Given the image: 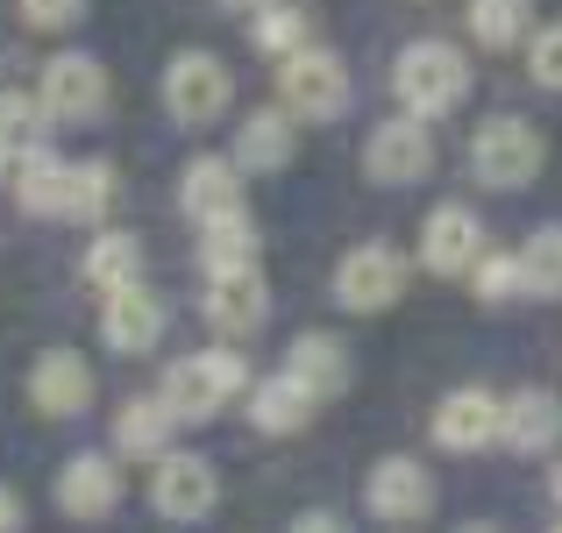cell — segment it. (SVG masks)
Masks as SVG:
<instances>
[{
  "label": "cell",
  "instance_id": "cell-1",
  "mask_svg": "<svg viewBox=\"0 0 562 533\" xmlns=\"http://www.w3.org/2000/svg\"><path fill=\"white\" fill-rule=\"evenodd\" d=\"M392 93H398V107L406 114H449V107H463L470 100V65H463V50L456 43H441V36H420V43H406L398 50V65H392Z\"/></svg>",
  "mask_w": 562,
  "mask_h": 533
},
{
  "label": "cell",
  "instance_id": "cell-2",
  "mask_svg": "<svg viewBox=\"0 0 562 533\" xmlns=\"http://www.w3.org/2000/svg\"><path fill=\"white\" fill-rule=\"evenodd\" d=\"M249 392V363L235 349H200V355H179V363L165 370V406L179 412V420H214L228 398Z\"/></svg>",
  "mask_w": 562,
  "mask_h": 533
},
{
  "label": "cell",
  "instance_id": "cell-3",
  "mask_svg": "<svg viewBox=\"0 0 562 533\" xmlns=\"http://www.w3.org/2000/svg\"><path fill=\"white\" fill-rule=\"evenodd\" d=\"M541 157H549V150H541V128L520 122V114H492V122L477 128V143H470V171H477L484 185H498V192L535 185Z\"/></svg>",
  "mask_w": 562,
  "mask_h": 533
},
{
  "label": "cell",
  "instance_id": "cell-4",
  "mask_svg": "<svg viewBox=\"0 0 562 533\" xmlns=\"http://www.w3.org/2000/svg\"><path fill=\"white\" fill-rule=\"evenodd\" d=\"M278 100H285V114H300V122H328V114L349 107V71L335 50H321V43H306V50H292L285 65H278Z\"/></svg>",
  "mask_w": 562,
  "mask_h": 533
},
{
  "label": "cell",
  "instance_id": "cell-5",
  "mask_svg": "<svg viewBox=\"0 0 562 533\" xmlns=\"http://www.w3.org/2000/svg\"><path fill=\"white\" fill-rule=\"evenodd\" d=\"M228 100H235V79H228V65H221L214 50H179V57H171V71H165V107H171V122H179V128L221 122V114H228Z\"/></svg>",
  "mask_w": 562,
  "mask_h": 533
},
{
  "label": "cell",
  "instance_id": "cell-6",
  "mask_svg": "<svg viewBox=\"0 0 562 533\" xmlns=\"http://www.w3.org/2000/svg\"><path fill=\"white\" fill-rule=\"evenodd\" d=\"M36 100H43V114H50L57 128H86L100 107H108V71H100V57H86V50H57L50 65H43V79H36Z\"/></svg>",
  "mask_w": 562,
  "mask_h": 533
},
{
  "label": "cell",
  "instance_id": "cell-7",
  "mask_svg": "<svg viewBox=\"0 0 562 533\" xmlns=\"http://www.w3.org/2000/svg\"><path fill=\"white\" fill-rule=\"evenodd\" d=\"M214 498H221V477H214V463L206 455H192V449H171V455H157L150 463V506L165 512V520H206L214 512Z\"/></svg>",
  "mask_w": 562,
  "mask_h": 533
},
{
  "label": "cell",
  "instance_id": "cell-8",
  "mask_svg": "<svg viewBox=\"0 0 562 533\" xmlns=\"http://www.w3.org/2000/svg\"><path fill=\"white\" fill-rule=\"evenodd\" d=\"M406 292V257L384 242H357L342 263H335V299L349 314H384V306Z\"/></svg>",
  "mask_w": 562,
  "mask_h": 533
},
{
  "label": "cell",
  "instance_id": "cell-9",
  "mask_svg": "<svg viewBox=\"0 0 562 533\" xmlns=\"http://www.w3.org/2000/svg\"><path fill=\"white\" fill-rule=\"evenodd\" d=\"M363 171L378 185H413V178L435 171V136H427L420 114H398V122H378L371 143H363Z\"/></svg>",
  "mask_w": 562,
  "mask_h": 533
},
{
  "label": "cell",
  "instance_id": "cell-10",
  "mask_svg": "<svg viewBox=\"0 0 562 533\" xmlns=\"http://www.w3.org/2000/svg\"><path fill=\"white\" fill-rule=\"evenodd\" d=\"M492 257V249H484V220L470 214V206H435V214L420 220V263L435 277H456V271H477V263Z\"/></svg>",
  "mask_w": 562,
  "mask_h": 533
},
{
  "label": "cell",
  "instance_id": "cell-11",
  "mask_svg": "<svg viewBox=\"0 0 562 533\" xmlns=\"http://www.w3.org/2000/svg\"><path fill=\"white\" fill-rule=\"evenodd\" d=\"M122 506V463L100 449H79L65 469H57V512L65 520H108Z\"/></svg>",
  "mask_w": 562,
  "mask_h": 533
},
{
  "label": "cell",
  "instance_id": "cell-12",
  "mask_svg": "<svg viewBox=\"0 0 562 533\" xmlns=\"http://www.w3.org/2000/svg\"><path fill=\"white\" fill-rule=\"evenodd\" d=\"M498 434H506V398H492L484 384H463V392L441 398V412H435V441L441 449L477 455V449H492Z\"/></svg>",
  "mask_w": 562,
  "mask_h": 533
},
{
  "label": "cell",
  "instance_id": "cell-13",
  "mask_svg": "<svg viewBox=\"0 0 562 533\" xmlns=\"http://www.w3.org/2000/svg\"><path fill=\"white\" fill-rule=\"evenodd\" d=\"M363 506L392 526L427 520V512H435V477H427V463H413V455H384L371 469V484H363Z\"/></svg>",
  "mask_w": 562,
  "mask_h": 533
},
{
  "label": "cell",
  "instance_id": "cell-14",
  "mask_svg": "<svg viewBox=\"0 0 562 533\" xmlns=\"http://www.w3.org/2000/svg\"><path fill=\"white\" fill-rule=\"evenodd\" d=\"M29 406L50 412V420H71V412L93 406V370H86L79 349H43L29 363Z\"/></svg>",
  "mask_w": 562,
  "mask_h": 533
},
{
  "label": "cell",
  "instance_id": "cell-15",
  "mask_svg": "<svg viewBox=\"0 0 562 533\" xmlns=\"http://www.w3.org/2000/svg\"><path fill=\"white\" fill-rule=\"evenodd\" d=\"M200 314H206V328H221V334H257L263 314H271L263 271H214V277H206Z\"/></svg>",
  "mask_w": 562,
  "mask_h": 533
},
{
  "label": "cell",
  "instance_id": "cell-16",
  "mask_svg": "<svg viewBox=\"0 0 562 533\" xmlns=\"http://www.w3.org/2000/svg\"><path fill=\"white\" fill-rule=\"evenodd\" d=\"M165 299H157L150 285H128V292H108V306H100V334H108V349L122 355H143L157 349V334H165Z\"/></svg>",
  "mask_w": 562,
  "mask_h": 533
},
{
  "label": "cell",
  "instance_id": "cell-17",
  "mask_svg": "<svg viewBox=\"0 0 562 533\" xmlns=\"http://www.w3.org/2000/svg\"><path fill=\"white\" fill-rule=\"evenodd\" d=\"M179 206L192 220L235 214V206H243V165H235V157H192L179 171Z\"/></svg>",
  "mask_w": 562,
  "mask_h": 533
},
{
  "label": "cell",
  "instance_id": "cell-18",
  "mask_svg": "<svg viewBox=\"0 0 562 533\" xmlns=\"http://www.w3.org/2000/svg\"><path fill=\"white\" fill-rule=\"evenodd\" d=\"M171 427H179V412H171L157 392H136V398H122V412H114V449L157 463V455H171Z\"/></svg>",
  "mask_w": 562,
  "mask_h": 533
},
{
  "label": "cell",
  "instance_id": "cell-19",
  "mask_svg": "<svg viewBox=\"0 0 562 533\" xmlns=\"http://www.w3.org/2000/svg\"><path fill=\"white\" fill-rule=\"evenodd\" d=\"M314 406H321V398L306 392L292 370H278V377L249 384V427H257V434H300V427L314 420Z\"/></svg>",
  "mask_w": 562,
  "mask_h": 533
},
{
  "label": "cell",
  "instance_id": "cell-20",
  "mask_svg": "<svg viewBox=\"0 0 562 533\" xmlns=\"http://www.w3.org/2000/svg\"><path fill=\"white\" fill-rule=\"evenodd\" d=\"M257 249H263V235H257V214H249V206L200 220V263H206V277H214V271H257Z\"/></svg>",
  "mask_w": 562,
  "mask_h": 533
},
{
  "label": "cell",
  "instance_id": "cell-21",
  "mask_svg": "<svg viewBox=\"0 0 562 533\" xmlns=\"http://www.w3.org/2000/svg\"><path fill=\"white\" fill-rule=\"evenodd\" d=\"M79 271H86L93 292H128V285H143V242L128 228H100L93 242H86Z\"/></svg>",
  "mask_w": 562,
  "mask_h": 533
},
{
  "label": "cell",
  "instance_id": "cell-22",
  "mask_svg": "<svg viewBox=\"0 0 562 533\" xmlns=\"http://www.w3.org/2000/svg\"><path fill=\"white\" fill-rule=\"evenodd\" d=\"M555 434H562V406H555V392H513L506 398V449H520V455H541V449H555Z\"/></svg>",
  "mask_w": 562,
  "mask_h": 533
},
{
  "label": "cell",
  "instance_id": "cell-23",
  "mask_svg": "<svg viewBox=\"0 0 562 533\" xmlns=\"http://www.w3.org/2000/svg\"><path fill=\"white\" fill-rule=\"evenodd\" d=\"M65 185H71V165L57 150H29L14 157V200H22V214H50L65 220Z\"/></svg>",
  "mask_w": 562,
  "mask_h": 533
},
{
  "label": "cell",
  "instance_id": "cell-24",
  "mask_svg": "<svg viewBox=\"0 0 562 533\" xmlns=\"http://www.w3.org/2000/svg\"><path fill=\"white\" fill-rule=\"evenodd\" d=\"M235 165H243V171H285L292 165V122H285V107H257L243 128H235Z\"/></svg>",
  "mask_w": 562,
  "mask_h": 533
},
{
  "label": "cell",
  "instance_id": "cell-25",
  "mask_svg": "<svg viewBox=\"0 0 562 533\" xmlns=\"http://www.w3.org/2000/svg\"><path fill=\"white\" fill-rule=\"evenodd\" d=\"M285 370H292V377H300L314 398H335V392L349 384V355H342V342H335V334H300Z\"/></svg>",
  "mask_w": 562,
  "mask_h": 533
},
{
  "label": "cell",
  "instance_id": "cell-26",
  "mask_svg": "<svg viewBox=\"0 0 562 533\" xmlns=\"http://www.w3.org/2000/svg\"><path fill=\"white\" fill-rule=\"evenodd\" d=\"M535 22V0H470V36L484 50H513Z\"/></svg>",
  "mask_w": 562,
  "mask_h": 533
},
{
  "label": "cell",
  "instance_id": "cell-27",
  "mask_svg": "<svg viewBox=\"0 0 562 533\" xmlns=\"http://www.w3.org/2000/svg\"><path fill=\"white\" fill-rule=\"evenodd\" d=\"M249 36H257L263 57H278V65H285L292 50H306V43H314V22H306V8H285V0H271V8L249 22Z\"/></svg>",
  "mask_w": 562,
  "mask_h": 533
},
{
  "label": "cell",
  "instance_id": "cell-28",
  "mask_svg": "<svg viewBox=\"0 0 562 533\" xmlns=\"http://www.w3.org/2000/svg\"><path fill=\"white\" fill-rule=\"evenodd\" d=\"M520 292H527V299H562V228L527 235V249H520Z\"/></svg>",
  "mask_w": 562,
  "mask_h": 533
},
{
  "label": "cell",
  "instance_id": "cell-29",
  "mask_svg": "<svg viewBox=\"0 0 562 533\" xmlns=\"http://www.w3.org/2000/svg\"><path fill=\"white\" fill-rule=\"evenodd\" d=\"M108 206H114V165H100V157L71 165V185H65V220H100Z\"/></svg>",
  "mask_w": 562,
  "mask_h": 533
},
{
  "label": "cell",
  "instance_id": "cell-30",
  "mask_svg": "<svg viewBox=\"0 0 562 533\" xmlns=\"http://www.w3.org/2000/svg\"><path fill=\"white\" fill-rule=\"evenodd\" d=\"M43 128H50V114H43L36 93H0V143H8L14 157L43 150Z\"/></svg>",
  "mask_w": 562,
  "mask_h": 533
},
{
  "label": "cell",
  "instance_id": "cell-31",
  "mask_svg": "<svg viewBox=\"0 0 562 533\" xmlns=\"http://www.w3.org/2000/svg\"><path fill=\"white\" fill-rule=\"evenodd\" d=\"M527 71H535L549 93H562V22H555V29H541V36L527 43Z\"/></svg>",
  "mask_w": 562,
  "mask_h": 533
},
{
  "label": "cell",
  "instance_id": "cell-32",
  "mask_svg": "<svg viewBox=\"0 0 562 533\" xmlns=\"http://www.w3.org/2000/svg\"><path fill=\"white\" fill-rule=\"evenodd\" d=\"M470 277H477V299H513L520 292V257H484Z\"/></svg>",
  "mask_w": 562,
  "mask_h": 533
},
{
  "label": "cell",
  "instance_id": "cell-33",
  "mask_svg": "<svg viewBox=\"0 0 562 533\" xmlns=\"http://www.w3.org/2000/svg\"><path fill=\"white\" fill-rule=\"evenodd\" d=\"M14 8H22L29 29H71L86 14V0H14Z\"/></svg>",
  "mask_w": 562,
  "mask_h": 533
},
{
  "label": "cell",
  "instance_id": "cell-34",
  "mask_svg": "<svg viewBox=\"0 0 562 533\" xmlns=\"http://www.w3.org/2000/svg\"><path fill=\"white\" fill-rule=\"evenodd\" d=\"M292 533H349V520H335V512H300Z\"/></svg>",
  "mask_w": 562,
  "mask_h": 533
},
{
  "label": "cell",
  "instance_id": "cell-35",
  "mask_svg": "<svg viewBox=\"0 0 562 533\" xmlns=\"http://www.w3.org/2000/svg\"><path fill=\"white\" fill-rule=\"evenodd\" d=\"M0 533H22V498L0 484Z\"/></svg>",
  "mask_w": 562,
  "mask_h": 533
},
{
  "label": "cell",
  "instance_id": "cell-36",
  "mask_svg": "<svg viewBox=\"0 0 562 533\" xmlns=\"http://www.w3.org/2000/svg\"><path fill=\"white\" fill-rule=\"evenodd\" d=\"M0 185H14V150L0 143Z\"/></svg>",
  "mask_w": 562,
  "mask_h": 533
},
{
  "label": "cell",
  "instance_id": "cell-37",
  "mask_svg": "<svg viewBox=\"0 0 562 533\" xmlns=\"http://www.w3.org/2000/svg\"><path fill=\"white\" fill-rule=\"evenodd\" d=\"M221 8H243V14H263L271 0H221Z\"/></svg>",
  "mask_w": 562,
  "mask_h": 533
},
{
  "label": "cell",
  "instance_id": "cell-38",
  "mask_svg": "<svg viewBox=\"0 0 562 533\" xmlns=\"http://www.w3.org/2000/svg\"><path fill=\"white\" fill-rule=\"evenodd\" d=\"M549 491H555V506H562V463H555V477H549Z\"/></svg>",
  "mask_w": 562,
  "mask_h": 533
},
{
  "label": "cell",
  "instance_id": "cell-39",
  "mask_svg": "<svg viewBox=\"0 0 562 533\" xmlns=\"http://www.w3.org/2000/svg\"><path fill=\"white\" fill-rule=\"evenodd\" d=\"M463 533H492V526H463Z\"/></svg>",
  "mask_w": 562,
  "mask_h": 533
},
{
  "label": "cell",
  "instance_id": "cell-40",
  "mask_svg": "<svg viewBox=\"0 0 562 533\" xmlns=\"http://www.w3.org/2000/svg\"><path fill=\"white\" fill-rule=\"evenodd\" d=\"M549 533H562V520H555V526H549Z\"/></svg>",
  "mask_w": 562,
  "mask_h": 533
}]
</instances>
